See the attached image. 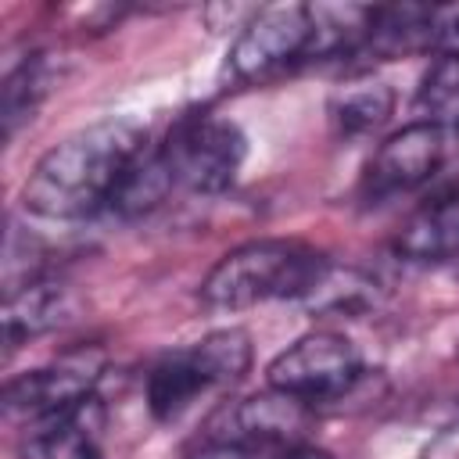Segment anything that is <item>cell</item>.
<instances>
[{"label":"cell","mask_w":459,"mask_h":459,"mask_svg":"<svg viewBox=\"0 0 459 459\" xmlns=\"http://www.w3.org/2000/svg\"><path fill=\"white\" fill-rule=\"evenodd\" d=\"M391 111H394V90L373 75H355L330 93V122L344 136H362L380 129L391 118Z\"/></svg>","instance_id":"cell-14"},{"label":"cell","mask_w":459,"mask_h":459,"mask_svg":"<svg viewBox=\"0 0 459 459\" xmlns=\"http://www.w3.org/2000/svg\"><path fill=\"white\" fill-rule=\"evenodd\" d=\"M394 251L405 262H452L459 258V186L427 201L394 237Z\"/></svg>","instance_id":"cell-12"},{"label":"cell","mask_w":459,"mask_h":459,"mask_svg":"<svg viewBox=\"0 0 459 459\" xmlns=\"http://www.w3.org/2000/svg\"><path fill=\"white\" fill-rule=\"evenodd\" d=\"M143 147L147 126L136 115H108L68 133L29 169L22 183L25 212L50 222H75L108 208Z\"/></svg>","instance_id":"cell-1"},{"label":"cell","mask_w":459,"mask_h":459,"mask_svg":"<svg viewBox=\"0 0 459 459\" xmlns=\"http://www.w3.org/2000/svg\"><path fill=\"white\" fill-rule=\"evenodd\" d=\"M380 280L359 265H337L326 258L312 287L298 298V305L312 316H366L380 305Z\"/></svg>","instance_id":"cell-13"},{"label":"cell","mask_w":459,"mask_h":459,"mask_svg":"<svg viewBox=\"0 0 459 459\" xmlns=\"http://www.w3.org/2000/svg\"><path fill=\"white\" fill-rule=\"evenodd\" d=\"M362 380V355L359 348L333 330H312L287 344L269 366L265 384L287 391L308 405L337 402Z\"/></svg>","instance_id":"cell-5"},{"label":"cell","mask_w":459,"mask_h":459,"mask_svg":"<svg viewBox=\"0 0 459 459\" xmlns=\"http://www.w3.org/2000/svg\"><path fill=\"white\" fill-rule=\"evenodd\" d=\"M172 190H176V179H172V169H169L161 147H143V154L122 176L108 212H115L118 219H136V215L154 212Z\"/></svg>","instance_id":"cell-16"},{"label":"cell","mask_w":459,"mask_h":459,"mask_svg":"<svg viewBox=\"0 0 459 459\" xmlns=\"http://www.w3.org/2000/svg\"><path fill=\"white\" fill-rule=\"evenodd\" d=\"M158 147L172 169L176 186L190 194L230 190L247 158V136L240 133V126L208 111L183 115Z\"/></svg>","instance_id":"cell-4"},{"label":"cell","mask_w":459,"mask_h":459,"mask_svg":"<svg viewBox=\"0 0 459 459\" xmlns=\"http://www.w3.org/2000/svg\"><path fill=\"white\" fill-rule=\"evenodd\" d=\"M412 108L420 122H430L445 133L459 129V57L455 54H441L430 61V68L416 86Z\"/></svg>","instance_id":"cell-17"},{"label":"cell","mask_w":459,"mask_h":459,"mask_svg":"<svg viewBox=\"0 0 459 459\" xmlns=\"http://www.w3.org/2000/svg\"><path fill=\"white\" fill-rule=\"evenodd\" d=\"M104 430L108 409L97 394H90L57 416L25 423L18 452L22 459H100Z\"/></svg>","instance_id":"cell-10"},{"label":"cell","mask_w":459,"mask_h":459,"mask_svg":"<svg viewBox=\"0 0 459 459\" xmlns=\"http://www.w3.org/2000/svg\"><path fill=\"white\" fill-rule=\"evenodd\" d=\"M448 158V133L430 122H409L394 129L369 158L362 172V194L366 197H394L405 190L423 186Z\"/></svg>","instance_id":"cell-9"},{"label":"cell","mask_w":459,"mask_h":459,"mask_svg":"<svg viewBox=\"0 0 459 459\" xmlns=\"http://www.w3.org/2000/svg\"><path fill=\"white\" fill-rule=\"evenodd\" d=\"M108 369V348L104 344H79L61 351L54 362L25 369L7 380L4 387V409L7 416H18L25 423L57 416L82 398H90Z\"/></svg>","instance_id":"cell-7"},{"label":"cell","mask_w":459,"mask_h":459,"mask_svg":"<svg viewBox=\"0 0 459 459\" xmlns=\"http://www.w3.org/2000/svg\"><path fill=\"white\" fill-rule=\"evenodd\" d=\"M312 54V7L308 4H273L258 7L251 22L237 32L226 54V79L251 86L273 79L276 72L308 61Z\"/></svg>","instance_id":"cell-6"},{"label":"cell","mask_w":459,"mask_h":459,"mask_svg":"<svg viewBox=\"0 0 459 459\" xmlns=\"http://www.w3.org/2000/svg\"><path fill=\"white\" fill-rule=\"evenodd\" d=\"M416 459H459V420L455 423H445L423 448Z\"/></svg>","instance_id":"cell-19"},{"label":"cell","mask_w":459,"mask_h":459,"mask_svg":"<svg viewBox=\"0 0 459 459\" xmlns=\"http://www.w3.org/2000/svg\"><path fill=\"white\" fill-rule=\"evenodd\" d=\"M427 50L441 54H455L459 57V4H445V7H430L427 18Z\"/></svg>","instance_id":"cell-18"},{"label":"cell","mask_w":459,"mask_h":459,"mask_svg":"<svg viewBox=\"0 0 459 459\" xmlns=\"http://www.w3.org/2000/svg\"><path fill=\"white\" fill-rule=\"evenodd\" d=\"M326 255L294 237H262L226 251L201 283V298L212 308H251L262 301H298Z\"/></svg>","instance_id":"cell-2"},{"label":"cell","mask_w":459,"mask_h":459,"mask_svg":"<svg viewBox=\"0 0 459 459\" xmlns=\"http://www.w3.org/2000/svg\"><path fill=\"white\" fill-rule=\"evenodd\" d=\"M251 369V333L222 326L194 344L165 351L147 369V409L158 423H176L208 391L237 384Z\"/></svg>","instance_id":"cell-3"},{"label":"cell","mask_w":459,"mask_h":459,"mask_svg":"<svg viewBox=\"0 0 459 459\" xmlns=\"http://www.w3.org/2000/svg\"><path fill=\"white\" fill-rule=\"evenodd\" d=\"M54 68L43 54L22 57L14 68H7L4 75V90H0V122H4V140H14L18 129L25 122L36 118L39 104L47 100V93L54 90Z\"/></svg>","instance_id":"cell-15"},{"label":"cell","mask_w":459,"mask_h":459,"mask_svg":"<svg viewBox=\"0 0 459 459\" xmlns=\"http://www.w3.org/2000/svg\"><path fill=\"white\" fill-rule=\"evenodd\" d=\"M316 420V405L265 387L255 394H244L237 402H226L208 420V445L244 448V452H265V448H294L308 434Z\"/></svg>","instance_id":"cell-8"},{"label":"cell","mask_w":459,"mask_h":459,"mask_svg":"<svg viewBox=\"0 0 459 459\" xmlns=\"http://www.w3.org/2000/svg\"><path fill=\"white\" fill-rule=\"evenodd\" d=\"M280 459H333L326 448H316V445H294V448H283Z\"/></svg>","instance_id":"cell-20"},{"label":"cell","mask_w":459,"mask_h":459,"mask_svg":"<svg viewBox=\"0 0 459 459\" xmlns=\"http://www.w3.org/2000/svg\"><path fill=\"white\" fill-rule=\"evenodd\" d=\"M75 312H79V301L72 287H65L61 280L39 276V280L14 283L4 294V341L14 351L18 344H29L50 330L68 326Z\"/></svg>","instance_id":"cell-11"}]
</instances>
